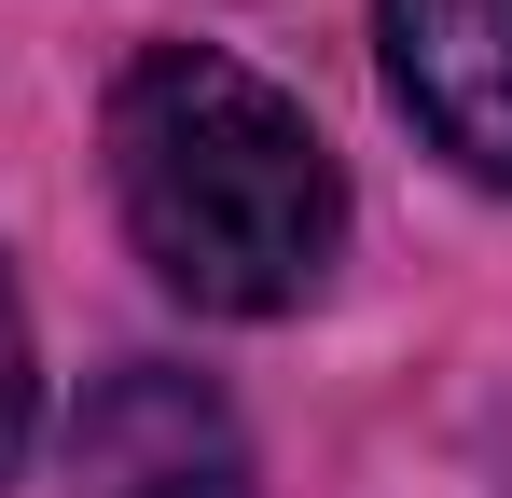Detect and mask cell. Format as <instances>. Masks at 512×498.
I'll list each match as a JSON object with an SVG mask.
<instances>
[{
    "mask_svg": "<svg viewBox=\"0 0 512 498\" xmlns=\"http://www.w3.org/2000/svg\"><path fill=\"white\" fill-rule=\"evenodd\" d=\"M111 194L125 236L208 319H291L319 305L346 249V180L305 97H277L222 42H153L111 83Z\"/></svg>",
    "mask_w": 512,
    "mask_h": 498,
    "instance_id": "6da1fadb",
    "label": "cell"
},
{
    "mask_svg": "<svg viewBox=\"0 0 512 498\" xmlns=\"http://www.w3.org/2000/svg\"><path fill=\"white\" fill-rule=\"evenodd\" d=\"M374 56L429 139L512 194V0H374Z\"/></svg>",
    "mask_w": 512,
    "mask_h": 498,
    "instance_id": "7a4b0ae2",
    "label": "cell"
},
{
    "mask_svg": "<svg viewBox=\"0 0 512 498\" xmlns=\"http://www.w3.org/2000/svg\"><path fill=\"white\" fill-rule=\"evenodd\" d=\"M70 471H84V498H250V443L194 374L125 360L70 429Z\"/></svg>",
    "mask_w": 512,
    "mask_h": 498,
    "instance_id": "3957f363",
    "label": "cell"
},
{
    "mask_svg": "<svg viewBox=\"0 0 512 498\" xmlns=\"http://www.w3.org/2000/svg\"><path fill=\"white\" fill-rule=\"evenodd\" d=\"M28 415H42V360H28V319H14V291H0V471L28 457Z\"/></svg>",
    "mask_w": 512,
    "mask_h": 498,
    "instance_id": "277c9868",
    "label": "cell"
}]
</instances>
